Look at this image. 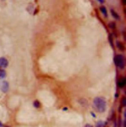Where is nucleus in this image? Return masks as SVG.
I'll use <instances>...</instances> for the list:
<instances>
[{"mask_svg":"<svg viewBox=\"0 0 126 127\" xmlns=\"http://www.w3.org/2000/svg\"><path fill=\"white\" fill-rule=\"evenodd\" d=\"M96 127H105V123L102 121H99L97 123Z\"/></svg>","mask_w":126,"mask_h":127,"instance_id":"obj_13","label":"nucleus"},{"mask_svg":"<svg viewBox=\"0 0 126 127\" xmlns=\"http://www.w3.org/2000/svg\"><path fill=\"white\" fill-rule=\"evenodd\" d=\"M114 61L115 65L121 69H123L125 67V57L122 55H116L114 58Z\"/></svg>","mask_w":126,"mask_h":127,"instance_id":"obj_2","label":"nucleus"},{"mask_svg":"<svg viewBox=\"0 0 126 127\" xmlns=\"http://www.w3.org/2000/svg\"><path fill=\"white\" fill-rule=\"evenodd\" d=\"M122 104L124 105V106H125L126 105V99L125 98H124L123 99H122Z\"/></svg>","mask_w":126,"mask_h":127,"instance_id":"obj_15","label":"nucleus"},{"mask_svg":"<svg viewBox=\"0 0 126 127\" xmlns=\"http://www.w3.org/2000/svg\"><path fill=\"white\" fill-rule=\"evenodd\" d=\"M3 127V125L2 124V123L0 122V127Z\"/></svg>","mask_w":126,"mask_h":127,"instance_id":"obj_18","label":"nucleus"},{"mask_svg":"<svg viewBox=\"0 0 126 127\" xmlns=\"http://www.w3.org/2000/svg\"><path fill=\"white\" fill-rule=\"evenodd\" d=\"M126 82V80L125 78H124V77L121 78L119 80L118 83L119 87H123L125 86Z\"/></svg>","mask_w":126,"mask_h":127,"instance_id":"obj_7","label":"nucleus"},{"mask_svg":"<svg viewBox=\"0 0 126 127\" xmlns=\"http://www.w3.org/2000/svg\"><path fill=\"white\" fill-rule=\"evenodd\" d=\"M0 87H1L2 91L3 92H7L9 88L8 83L6 81H3V82H1V83L0 84Z\"/></svg>","mask_w":126,"mask_h":127,"instance_id":"obj_3","label":"nucleus"},{"mask_svg":"<svg viewBox=\"0 0 126 127\" xmlns=\"http://www.w3.org/2000/svg\"><path fill=\"white\" fill-rule=\"evenodd\" d=\"M116 46L118 48H119V49L122 52H124L125 50V46L124 44L121 41H117L116 43Z\"/></svg>","mask_w":126,"mask_h":127,"instance_id":"obj_5","label":"nucleus"},{"mask_svg":"<svg viewBox=\"0 0 126 127\" xmlns=\"http://www.w3.org/2000/svg\"><path fill=\"white\" fill-rule=\"evenodd\" d=\"M99 9L102 12V14H103V15H104V16L105 17H107L108 16V14H107V10L106 8H105V6H100L99 8Z\"/></svg>","mask_w":126,"mask_h":127,"instance_id":"obj_8","label":"nucleus"},{"mask_svg":"<svg viewBox=\"0 0 126 127\" xmlns=\"http://www.w3.org/2000/svg\"><path fill=\"white\" fill-rule=\"evenodd\" d=\"M110 12H111V14L112 16L114 17V18H115L117 20H119L120 18V17L119 15V14L117 13V12L113 9H110Z\"/></svg>","mask_w":126,"mask_h":127,"instance_id":"obj_6","label":"nucleus"},{"mask_svg":"<svg viewBox=\"0 0 126 127\" xmlns=\"http://www.w3.org/2000/svg\"><path fill=\"white\" fill-rule=\"evenodd\" d=\"M121 2L123 6L126 5V0H121Z\"/></svg>","mask_w":126,"mask_h":127,"instance_id":"obj_14","label":"nucleus"},{"mask_svg":"<svg viewBox=\"0 0 126 127\" xmlns=\"http://www.w3.org/2000/svg\"><path fill=\"white\" fill-rule=\"evenodd\" d=\"M98 2H99L100 4H104L105 2V0H97Z\"/></svg>","mask_w":126,"mask_h":127,"instance_id":"obj_16","label":"nucleus"},{"mask_svg":"<svg viewBox=\"0 0 126 127\" xmlns=\"http://www.w3.org/2000/svg\"><path fill=\"white\" fill-rule=\"evenodd\" d=\"M108 26L110 28L112 29H114L116 28V23L115 22H113V21H112L111 22H110L108 24Z\"/></svg>","mask_w":126,"mask_h":127,"instance_id":"obj_11","label":"nucleus"},{"mask_svg":"<svg viewBox=\"0 0 126 127\" xmlns=\"http://www.w3.org/2000/svg\"><path fill=\"white\" fill-rule=\"evenodd\" d=\"M93 107L94 109L99 113L105 111L106 107L105 99L103 97H97L93 100Z\"/></svg>","mask_w":126,"mask_h":127,"instance_id":"obj_1","label":"nucleus"},{"mask_svg":"<svg viewBox=\"0 0 126 127\" xmlns=\"http://www.w3.org/2000/svg\"><path fill=\"white\" fill-rule=\"evenodd\" d=\"M6 71L3 69H0V79L4 78L6 77Z\"/></svg>","mask_w":126,"mask_h":127,"instance_id":"obj_10","label":"nucleus"},{"mask_svg":"<svg viewBox=\"0 0 126 127\" xmlns=\"http://www.w3.org/2000/svg\"><path fill=\"white\" fill-rule=\"evenodd\" d=\"M34 106L36 108H39L41 106V103L38 100H36L34 102Z\"/></svg>","mask_w":126,"mask_h":127,"instance_id":"obj_12","label":"nucleus"},{"mask_svg":"<svg viewBox=\"0 0 126 127\" xmlns=\"http://www.w3.org/2000/svg\"><path fill=\"white\" fill-rule=\"evenodd\" d=\"M85 127H93L92 125H89V124H87V125H86Z\"/></svg>","mask_w":126,"mask_h":127,"instance_id":"obj_17","label":"nucleus"},{"mask_svg":"<svg viewBox=\"0 0 126 127\" xmlns=\"http://www.w3.org/2000/svg\"><path fill=\"white\" fill-rule=\"evenodd\" d=\"M8 60L5 57L0 58V67L2 68H6L8 66Z\"/></svg>","mask_w":126,"mask_h":127,"instance_id":"obj_4","label":"nucleus"},{"mask_svg":"<svg viewBox=\"0 0 126 127\" xmlns=\"http://www.w3.org/2000/svg\"><path fill=\"white\" fill-rule=\"evenodd\" d=\"M108 40L109 42L110 43V46L112 47V48H114V42H113V35L111 33L109 34L108 35Z\"/></svg>","mask_w":126,"mask_h":127,"instance_id":"obj_9","label":"nucleus"}]
</instances>
